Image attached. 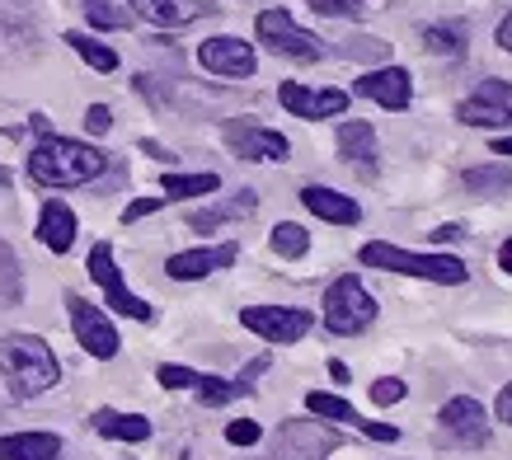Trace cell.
I'll return each instance as SVG.
<instances>
[{
	"label": "cell",
	"instance_id": "20",
	"mask_svg": "<svg viewBox=\"0 0 512 460\" xmlns=\"http://www.w3.org/2000/svg\"><path fill=\"white\" fill-rule=\"evenodd\" d=\"M0 460H62V437L57 432H5Z\"/></svg>",
	"mask_w": 512,
	"mask_h": 460
},
{
	"label": "cell",
	"instance_id": "16",
	"mask_svg": "<svg viewBox=\"0 0 512 460\" xmlns=\"http://www.w3.org/2000/svg\"><path fill=\"white\" fill-rule=\"evenodd\" d=\"M226 141H231L235 155L245 160H287L292 155V141L273 132V127H259V123H231L226 127Z\"/></svg>",
	"mask_w": 512,
	"mask_h": 460
},
{
	"label": "cell",
	"instance_id": "24",
	"mask_svg": "<svg viewBox=\"0 0 512 460\" xmlns=\"http://www.w3.org/2000/svg\"><path fill=\"white\" fill-rule=\"evenodd\" d=\"M24 301V273H19V254L0 240V306H19Z\"/></svg>",
	"mask_w": 512,
	"mask_h": 460
},
{
	"label": "cell",
	"instance_id": "25",
	"mask_svg": "<svg viewBox=\"0 0 512 460\" xmlns=\"http://www.w3.org/2000/svg\"><path fill=\"white\" fill-rule=\"evenodd\" d=\"M66 43L80 52V62L94 66V71H118V52H113L109 43H99V38H90V33H66Z\"/></svg>",
	"mask_w": 512,
	"mask_h": 460
},
{
	"label": "cell",
	"instance_id": "45",
	"mask_svg": "<svg viewBox=\"0 0 512 460\" xmlns=\"http://www.w3.org/2000/svg\"><path fill=\"white\" fill-rule=\"evenodd\" d=\"M329 376H334L339 385H348V367H343V362H329Z\"/></svg>",
	"mask_w": 512,
	"mask_h": 460
},
{
	"label": "cell",
	"instance_id": "3",
	"mask_svg": "<svg viewBox=\"0 0 512 460\" xmlns=\"http://www.w3.org/2000/svg\"><path fill=\"white\" fill-rule=\"evenodd\" d=\"M362 268H381V273H404V277H423V282H442V287H461L470 277V268L456 254H414V249L386 245V240H372L362 245Z\"/></svg>",
	"mask_w": 512,
	"mask_h": 460
},
{
	"label": "cell",
	"instance_id": "12",
	"mask_svg": "<svg viewBox=\"0 0 512 460\" xmlns=\"http://www.w3.org/2000/svg\"><path fill=\"white\" fill-rule=\"evenodd\" d=\"M437 423H442V432H447L456 446H484L489 442V414H484L480 399H470V395L447 399L442 414H437Z\"/></svg>",
	"mask_w": 512,
	"mask_h": 460
},
{
	"label": "cell",
	"instance_id": "14",
	"mask_svg": "<svg viewBox=\"0 0 512 460\" xmlns=\"http://www.w3.org/2000/svg\"><path fill=\"white\" fill-rule=\"evenodd\" d=\"M278 99L292 118H306V123H315V118H339L343 108H348V94L343 90H306L301 80H282Z\"/></svg>",
	"mask_w": 512,
	"mask_h": 460
},
{
	"label": "cell",
	"instance_id": "30",
	"mask_svg": "<svg viewBox=\"0 0 512 460\" xmlns=\"http://www.w3.org/2000/svg\"><path fill=\"white\" fill-rule=\"evenodd\" d=\"M198 399L207 404V409H221V404H231V399H240V385L226 381V376H198Z\"/></svg>",
	"mask_w": 512,
	"mask_h": 460
},
{
	"label": "cell",
	"instance_id": "38",
	"mask_svg": "<svg viewBox=\"0 0 512 460\" xmlns=\"http://www.w3.org/2000/svg\"><path fill=\"white\" fill-rule=\"evenodd\" d=\"M362 0H311V10L315 15H353Z\"/></svg>",
	"mask_w": 512,
	"mask_h": 460
},
{
	"label": "cell",
	"instance_id": "35",
	"mask_svg": "<svg viewBox=\"0 0 512 460\" xmlns=\"http://www.w3.org/2000/svg\"><path fill=\"white\" fill-rule=\"evenodd\" d=\"M85 127H90L94 137H104V132L113 127V113L104 104H90V108H85Z\"/></svg>",
	"mask_w": 512,
	"mask_h": 460
},
{
	"label": "cell",
	"instance_id": "34",
	"mask_svg": "<svg viewBox=\"0 0 512 460\" xmlns=\"http://www.w3.org/2000/svg\"><path fill=\"white\" fill-rule=\"evenodd\" d=\"M400 399H404V381H395V376L372 385V404H381V409H386V404H400Z\"/></svg>",
	"mask_w": 512,
	"mask_h": 460
},
{
	"label": "cell",
	"instance_id": "2",
	"mask_svg": "<svg viewBox=\"0 0 512 460\" xmlns=\"http://www.w3.org/2000/svg\"><path fill=\"white\" fill-rule=\"evenodd\" d=\"M0 376L15 399H38L62 381V362L38 334H0Z\"/></svg>",
	"mask_w": 512,
	"mask_h": 460
},
{
	"label": "cell",
	"instance_id": "8",
	"mask_svg": "<svg viewBox=\"0 0 512 460\" xmlns=\"http://www.w3.org/2000/svg\"><path fill=\"white\" fill-rule=\"evenodd\" d=\"M66 310H71V329H76V343L85 348L90 357H99V362H109V357H118V348H123V338H118V329H113V320L104 315L99 306H90L85 296H66Z\"/></svg>",
	"mask_w": 512,
	"mask_h": 460
},
{
	"label": "cell",
	"instance_id": "36",
	"mask_svg": "<svg viewBox=\"0 0 512 460\" xmlns=\"http://www.w3.org/2000/svg\"><path fill=\"white\" fill-rule=\"evenodd\" d=\"M165 207V198H137V202H127V212H123V221L132 226V221H141V216H151V212H160Z\"/></svg>",
	"mask_w": 512,
	"mask_h": 460
},
{
	"label": "cell",
	"instance_id": "18",
	"mask_svg": "<svg viewBox=\"0 0 512 460\" xmlns=\"http://www.w3.org/2000/svg\"><path fill=\"white\" fill-rule=\"evenodd\" d=\"M301 202H306V212H315L320 221H334V226H357L362 221V207L348 193H339V188L306 184L301 188Z\"/></svg>",
	"mask_w": 512,
	"mask_h": 460
},
{
	"label": "cell",
	"instance_id": "41",
	"mask_svg": "<svg viewBox=\"0 0 512 460\" xmlns=\"http://www.w3.org/2000/svg\"><path fill=\"white\" fill-rule=\"evenodd\" d=\"M433 240H437V245H451V240H461V226H437Z\"/></svg>",
	"mask_w": 512,
	"mask_h": 460
},
{
	"label": "cell",
	"instance_id": "5",
	"mask_svg": "<svg viewBox=\"0 0 512 460\" xmlns=\"http://www.w3.org/2000/svg\"><path fill=\"white\" fill-rule=\"evenodd\" d=\"M254 33H259V43H268L278 57H292V62H320L325 57V43L311 29H301L287 10H264L254 19Z\"/></svg>",
	"mask_w": 512,
	"mask_h": 460
},
{
	"label": "cell",
	"instance_id": "22",
	"mask_svg": "<svg viewBox=\"0 0 512 460\" xmlns=\"http://www.w3.org/2000/svg\"><path fill=\"white\" fill-rule=\"evenodd\" d=\"M94 432L109 442H146L151 437V418L141 414H118V409H94Z\"/></svg>",
	"mask_w": 512,
	"mask_h": 460
},
{
	"label": "cell",
	"instance_id": "26",
	"mask_svg": "<svg viewBox=\"0 0 512 460\" xmlns=\"http://www.w3.org/2000/svg\"><path fill=\"white\" fill-rule=\"evenodd\" d=\"M160 188H165V198H202V193H217L221 179L217 174H165Z\"/></svg>",
	"mask_w": 512,
	"mask_h": 460
},
{
	"label": "cell",
	"instance_id": "10",
	"mask_svg": "<svg viewBox=\"0 0 512 460\" xmlns=\"http://www.w3.org/2000/svg\"><path fill=\"white\" fill-rule=\"evenodd\" d=\"M198 62L202 71H212V76H226V80H245L259 71V57H254V47L245 38H235V33H217V38H207L198 47Z\"/></svg>",
	"mask_w": 512,
	"mask_h": 460
},
{
	"label": "cell",
	"instance_id": "19",
	"mask_svg": "<svg viewBox=\"0 0 512 460\" xmlns=\"http://www.w3.org/2000/svg\"><path fill=\"white\" fill-rule=\"evenodd\" d=\"M38 240H43L52 254H66V249L76 245V212H71L62 198L43 202V212H38Z\"/></svg>",
	"mask_w": 512,
	"mask_h": 460
},
{
	"label": "cell",
	"instance_id": "44",
	"mask_svg": "<svg viewBox=\"0 0 512 460\" xmlns=\"http://www.w3.org/2000/svg\"><path fill=\"white\" fill-rule=\"evenodd\" d=\"M489 151H494V155H512V137H494V141H489Z\"/></svg>",
	"mask_w": 512,
	"mask_h": 460
},
{
	"label": "cell",
	"instance_id": "1",
	"mask_svg": "<svg viewBox=\"0 0 512 460\" xmlns=\"http://www.w3.org/2000/svg\"><path fill=\"white\" fill-rule=\"evenodd\" d=\"M109 169V155L76 137H43L29 151V179L43 188H80L94 184Z\"/></svg>",
	"mask_w": 512,
	"mask_h": 460
},
{
	"label": "cell",
	"instance_id": "6",
	"mask_svg": "<svg viewBox=\"0 0 512 460\" xmlns=\"http://www.w3.org/2000/svg\"><path fill=\"white\" fill-rule=\"evenodd\" d=\"M85 268H90V277L104 287V296H109V306L118 310V315H127V320H141V324H151L156 320V310L146 306L141 296L127 292V282H123V268H118V259H113V245L109 240H99V245L90 249V259H85Z\"/></svg>",
	"mask_w": 512,
	"mask_h": 460
},
{
	"label": "cell",
	"instance_id": "28",
	"mask_svg": "<svg viewBox=\"0 0 512 460\" xmlns=\"http://www.w3.org/2000/svg\"><path fill=\"white\" fill-rule=\"evenodd\" d=\"M466 188H470V193H484V198H494V193H508V188H512V165H480V169H466Z\"/></svg>",
	"mask_w": 512,
	"mask_h": 460
},
{
	"label": "cell",
	"instance_id": "37",
	"mask_svg": "<svg viewBox=\"0 0 512 460\" xmlns=\"http://www.w3.org/2000/svg\"><path fill=\"white\" fill-rule=\"evenodd\" d=\"M423 38H428V47H433V52H442V57H451V52L461 47V43H456V33H451V29H428V33H423Z\"/></svg>",
	"mask_w": 512,
	"mask_h": 460
},
{
	"label": "cell",
	"instance_id": "17",
	"mask_svg": "<svg viewBox=\"0 0 512 460\" xmlns=\"http://www.w3.org/2000/svg\"><path fill=\"white\" fill-rule=\"evenodd\" d=\"M127 5H132V15L156 24V29H184V24L207 19L217 10L212 0H127Z\"/></svg>",
	"mask_w": 512,
	"mask_h": 460
},
{
	"label": "cell",
	"instance_id": "15",
	"mask_svg": "<svg viewBox=\"0 0 512 460\" xmlns=\"http://www.w3.org/2000/svg\"><path fill=\"white\" fill-rule=\"evenodd\" d=\"M235 259H240V245H235V240H226V245H207V249H184V254H170L165 273H170L174 282H198V277H212V273H221V268H231Z\"/></svg>",
	"mask_w": 512,
	"mask_h": 460
},
{
	"label": "cell",
	"instance_id": "4",
	"mask_svg": "<svg viewBox=\"0 0 512 460\" xmlns=\"http://www.w3.org/2000/svg\"><path fill=\"white\" fill-rule=\"evenodd\" d=\"M372 320H376V296L357 282V273L334 277L329 292H325V329L329 334L353 338V334H362Z\"/></svg>",
	"mask_w": 512,
	"mask_h": 460
},
{
	"label": "cell",
	"instance_id": "33",
	"mask_svg": "<svg viewBox=\"0 0 512 460\" xmlns=\"http://www.w3.org/2000/svg\"><path fill=\"white\" fill-rule=\"evenodd\" d=\"M156 381L165 385V390H193V385H198V371H188V367H170V362H165V367L156 371Z\"/></svg>",
	"mask_w": 512,
	"mask_h": 460
},
{
	"label": "cell",
	"instance_id": "29",
	"mask_svg": "<svg viewBox=\"0 0 512 460\" xmlns=\"http://www.w3.org/2000/svg\"><path fill=\"white\" fill-rule=\"evenodd\" d=\"M306 409H311L315 418H329V423H357L353 404L339 395H325V390H311V395H306Z\"/></svg>",
	"mask_w": 512,
	"mask_h": 460
},
{
	"label": "cell",
	"instance_id": "40",
	"mask_svg": "<svg viewBox=\"0 0 512 460\" xmlns=\"http://www.w3.org/2000/svg\"><path fill=\"white\" fill-rule=\"evenodd\" d=\"M498 418H503V423L512 428V385L503 390V395H498Z\"/></svg>",
	"mask_w": 512,
	"mask_h": 460
},
{
	"label": "cell",
	"instance_id": "9",
	"mask_svg": "<svg viewBox=\"0 0 512 460\" xmlns=\"http://www.w3.org/2000/svg\"><path fill=\"white\" fill-rule=\"evenodd\" d=\"M329 451H339V432L320 428L315 418H292L278 428L268 460H325Z\"/></svg>",
	"mask_w": 512,
	"mask_h": 460
},
{
	"label": "cell",
	"instance_id": "21",
	"mask_svg": "<svg viewBox=\"0 0 512 460\" xmlns=\"http://www.w3.org/2000/svg\"><path fill=\"white\" fill-rule=\"evenodd\" d=\"M339 155L348 160V165H357V169H367V174H372L376 169V132H372V123H362V118L343 123L339 127Z\"/></svg>",
	"mask_w": 512,
	"mask_h": 460
},
{
	"label": "cell",
	"instance_id": "27",
	"mask_svg": "<svg viewBox=\"0 0 512 460\" xmlns=\"http://www.w3.org/2000/svg\"><path fill=\"white\" fill-rule=\"evenodd\" d=\"M268 245H273V254H282V259H301V254L311 249V230L296 226V221H278L273 235H268Z\"/></svg>",
	"mask_w": 512,
	"mask_h": 460
},
{
	"label": "cell",
	"instance_id": "13",
	"mask_svg": "<svg viewBox=\"0 0 512 460\" xmlns=\"http://www.w3.org/2000/svg\"><path fill=\"white\" fill-rule=\"evenodd\" d=\"M357 94L390 108V113H404V108L414 104V76L404 66H381V71H367V76L357 80Z\"/></svg>",
	"mask_w": 512,
	"mask_h": 460
},
{
	"label": "cell",
	"instance_id": "39",
	"mask_svg": "<svg viewBox=\"0 0 512 460\" xmlns=\"http://www.w3.org/2000/svg\"><path fill=\"white\" fill-rule=\"evenodd\" d=\"M357 428L367 432L372 442H400V428H390V423H367V418H357Z\"/></svg>",
	"mask_w": 512,
	"mask_h": 460
},
{
	"label": "cell",
	"instance_id": "7",
	"mask_svg": "<svg viewBox=\"0 0 512 460\" xmlns=\"http://www.w3.org/2000/svg\"><path fill=\"white\" fill-rule=\"evenodd\" d=\"M240 324L249 334H259L264 343H301L315 329V315L301 306H245Z\"/></svg>",
	"mask_w": 512,
	"mask_h": 460
},
{
	"label": "cell",
	"instance_id": "42",
	"mask_svg": "<svg viewBox=\"0 0 512 460\" xmlns=\"http://www.w3.org/2000/svg\"><path fill=\"white\" fill-rule=\"evenodd\" d=\"M498 47H503V52H512V15L498 24Z\"/></svg>",
	"mask_w": 512,
	"mask_h": 460
},
{
	"label": "cell",
	"instance_id": "11",
	"mask_svg": "<svg viewBox=\"0 0 512 460\" xmlns=\"http://www.w3.org/2000/svg\"><path fill=\"white\" fill-rule=\"evenodd\" d=\"M461 123L466 127H508L512 123V85L508 80H480L475 94L461 104Z\"/></svg>",
	"mask_w": 512,
	"mask_h": 460
},
{
	"label": "cell",
	"instance_id": "43",
	"mask_svg": "<svg viewBox=\"0 0 512 460\" xmlns=\"http://www.w3.org/2000/svg\"><path fill=\"white\" fill-rule=\"evenodd\" d=\"M498 268H503V273H512V240H503V249H498Z\"/></svg>",
	"mask_w": 512,
	"mask_h": 460
},
{
	"label": "cell",
	"instance_id": "32",
	"mask_svg": "<svg viewBox=\"0 0 512 460\" xmlns=\"http://www.w3.org/2000/svg\"><path fill=\"white\" fill-rule=\"evenodd\" d=\"M259 437H264V428H259V423H249V418L226 423V442L231 446H259Z\"/></svg>",
	"mask_w": 512,
	"mask_h": 460
},
{
	"label": "cell",
	"instance_id": "31",
	"mask_svg": "<svg viewBox=\"0 0 512 460\" xmlns=\"http://www.w3.org/2000/svg\"><path fill=\"white\" fill-rule=\"evenodd\" d=\"M85 10H90V19L99 29H127V24H132L127 10H113V0H85Z\"/></svg>",
	"mask_w": 512,
	"mask_h": 460
},
{
	"label": "cell",
	"instance_id": "23",
	"mask_svg": "<svg viewBox=\"0 0 512 460\" xmlns=\"http://www.w3.org/2000/svg\"><path fill=\"white\" fill-rule=\"evenodd\" d=\"M259 207V198L254 193H235V198H226V202H217V207H207V212H193L188 216V226L193 230H217V226H226V221H240V216H249Z\"/></svg>",
	"mask_w": 512,
	"mask_h": 460
}]
</instances>
